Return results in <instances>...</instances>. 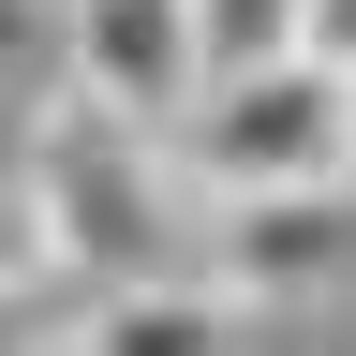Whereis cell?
I'll return each mask as SVG.
<instances>
[{"label":"cell","instance_id":"4","mask_svg":"<svg viewBox=\"0 0 356 356\" xmlns=\"http://www.w3.org/2000/svg\"><path fill=\"white\" fill-rule=\"evenodd\" d=\"M60 89H89V104L134 119V134H163V119L208 89L193 0H60Z\"/></svg>","mask_w":356,"mask_h":356},{"label":"cell","instance_id":"7","mask_svg":"<svg viewBox=\"0 0 356 356\" xmlns=\"http://www.w3.org/2000/svg\"><path fill=\"white\" fill-rule=\"evenodd\" d=\"M297 60H327V74H356V0H297Z\"/></svg>","mask_w":356,"mask_h":356},{"label":"cell","instance_id":"3","mask_svg":"<svg viewBox=\"0 0 356 356\" xmlns=\"http://www.w3.org/2000/svg\"><path fill=\"white\" fill-rule=\"evenodd\" d=\"M356 267V178H312V193H222L193 222V282H222L238 312H297Z\"/></svg>","mask_w":356,"mask_h":356},{"label":"cell","instance_id":"9","mask_svg":"<svg viewBox=\"0 0 356 356\" xmlns=\"http://www.w3.org/2000/svg\"><path fill=\"white\" fill-rule=\"evenodd\" d=\"M341 178H356V74H341Z\"/></svg>","mask_w":356,"mask_h":356},{"label":"cell","instance_id":"5","mask_svg":"<svg viewBox=\"0 0 356 356\" xmlns=\"http://www.w3.org/2000/svg\"><path fill=\"white\" fill-rule=\"evenodd\" d=\"M238 341H252V312L222 297V282H193V267L89 282V297H74V327H60V356H238Z\"/></svg>","mask_w":356,"mask_h":356},{"label":"cell","instance_id":"6","mask_svg":"<svg viewBox=\"0 0 356 356\" xmlns=\"http://www.w3.org/2000/svg\"><path fill=\"white\" fill-rule=\"evenodd\" d=\"M297 44V0H193V60L238 74V60H282Z\"/></svg>","mask_w":356,"mask_h":356},{"label":"cell","instance_id":"2","mask_svg":"<svg viewBox=\"0 0 356 356\" xmlns=\"http://www.w3.org/2000/svg\"><path fill=\"white\" fill-rule=\"evenodd\" d=\"M163 163H178V193H312V178H341V74L327 60H238V74H208L193 104L163 119Z\"/></svg>","mask_w":356,"mask_h":356},{"label":"cell","instance_id":"8","mask_svg":"<svg viewBox=\"0 0 356 356\" xmlns=\"http://www.w3.org/2000/svg\"><path fill=\"white\" fill-rule=\"evenodd\" d=\"M0 282H44V252H30V208H15V163H0Z\"/></svg>","mask_w":356,"mask_h":356},{"label":"cell","instance_id":"10","mask_svg":"<svg viewBox=\"0 0 356 356\" xmlns=\"http://www.w3.org/2000/svg\"><path fill=\"white\" fill-rule=\"evenodd\" d=\"M15 30H30V0H0V44H15Z\"/></svg>","mask_w":356,"mask_h":356},{"label":"cell","instance_id":"1","mask_svg":"<svg viewBox=\"0 0 356 356\" xmlns=\"http://www.w3.org/2000/svg\"><path fill=\"white\" fill-rule=\"evenodd\" d=\"M15 208H30V252H44V282H149V267H193V222H178V163H163V134H134L104 119L89 89H44L15 149Z\"/></svg>","mask_w":356,"mask_h":356}]
</instances>
